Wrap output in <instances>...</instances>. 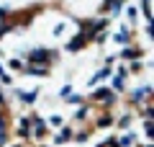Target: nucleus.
Wrapping results in <instances>:
<instances>
[{"label": "nucleus", "mask_w": 154, "mask_h": 147, "mask_svg": "<svg viewBox=\"0 0 154 147\" xmlns=\"http://www.w3.org/2000/svg\"><path fill=\"white\" fill-rule=\"evenodd\" d=\"M28 60L41 62V67H46V62L54 60V52H46V49H33V52H28Z\"/></svg>", "instance_id": "f257e3e1"}, {"label": "nucleus", "mask_w": 154, "mask_h": 147, "mask_svg": "<svg viewBox=\"0 0 154 147\" xmlns=\"http://www.w3.org/2000/svg\"><path fill=\"white\" fill-rule=\"evenodd\" d=\"M85 41H88V36H85V34H80V36H75V39L69 41V47H67V49H69V52H77V49L82 47Z\"/></svg>", "instance_id": "f03ea898"}, {"label": "nucleus", "mask_w": 154, "mask_h": 147, "mask_svg": "<svg viewBox=\"0 0 154 147\" xmlns=\"http://www.w3.org/2000/svg\"><path fill=\"white\" fill-rule=\"evenodd\" d=\"M28 126H31V119H21L18 121V137H28Z\"/></svg>", "instance_id": "7ed1b4c3"}, {"label": "nucleus", "mask_w": 154, "mask_h": 147, "mask_svg": "<svg viewBox=\"0 0 154 147\" xmlns=\"http://www.w3.org/2000/svg\"><path fill=\"white\" fill-rule=\"evenodd\" d=\"M95 98H98V101H103V103H110V101H113V93L110 90H95Z\"/></svg>", "instance_id": "20e7f679"}, {"label": "nucleus", "mask_w": 154, "mask_h": 147, "mask_svg": "<svg viewBox=\"0 0 154 147\" xmlns=\"http://www.w3.org/2000/svg\"><path fill=\"white\" fill-rule=\"evenodd\" d=\"M33 126H36V129H33V132H36V137H44L46 134V121L44 119H33Z\"/></svg>", "instance_id": "39448f33"}, {"label": "nucleus", "mask_w": 154, "mask_h": 147, "mask_svg": "<svg viewBox=\"0 0 154 147\" xmlns=\"http://www.w3.org/2000/svg\"><path fill=\"white\" fill-rule=\"evenodd\" d=\"M110 75V67H103V70H98V72H95V77H93V80H90V83H93V85H95V83H98V80H105V77H108Z\"/></svg>", "instance_id": "423d86ee"}, {"label": "nucleus", "mask_w": 154, "mask_h": 147, "mask_svg": "<svg viewBox=\"0 0 154 147\" xmlns=\"http://www.w3.org/2000/svg\"><path fill=\"white\" fill-rule=\"evenodd\" d=\"M23 72H31V75H46V67H41V65H28V70H23Z\"/></svg>", "instance_id": "0eeeda50"}, {"label": "nucleus", "mask_w": 154, "mask_h": 147, "mask_svg": "<svg viewBox=\"0 0 154 147\" xmlns=\"http://www.w3.org/2000/svg\"><path fill=\"white\" fill-rule=\"evenodd\" d=\"M18 98H21V101H26V103H33V98H36V90H31V93H21V90H18Z\"/></svg>", "instance_id": "6e6552de"}, {"label": "nucleus", "mask_w": 154, "mask_h": 147, "mask_svg": "<svg viewBox=\"0 0 154 147\" xmlns=\"http://www.w3.org/2000/svg\"><path fill=\"white\" fill-rule=\"evenodd\" d=\"M67 139H72V132L69 129H62L59 134H57V142H67Z\"/></svg>", "instance_id": "1a4fd4ad"}, {"label": "nucleus", "mask_w": 154, "mask_h": 147, "mask_svg": "<svg viewBox=\"0 0 154 147\" xmlns=\"http://www.w3.org/2000/svg\"><path fill=\"white\" fill-rule=\"evenodd\" d=\"M141 54V49H123V57L126 60H134V57H139Z\"/></svg>", "instance_id": "9d476101"}, {"label": "nucleus", "mask_w": 154, "mask_h": 147, "mask_svg": "<svg viewBox=\"0 0 154 147\" xmlns=\"http://www.w3.org/2000/svg\"><path fill=\"white\" fill-rule=\"evenodd\" d=\"M128 39H131V34H128V31H118V34H116V41H128Z\"/></svg>", "instance_id": "9b49d317"}, {"label": "nucleus", "mask_w": 154, "mask_h": 147, "mask_svg": "<svg viewBox=\"0 0 154 147\" xmlns=\"http://www.w3.org/2000/svg\"><path fill=\"white\" fill-rule=\"evenodd\" d=\"M144 96H149V88H139V90L134 93V101H141Z\"/></svg>", "instance_id": "f8f14e48"}, {"label": "nucleus", "mask_w": 154, "mask_h": 147, "mask_svg": "<svg viewBox=\"0 0 154 147\" xmlns=\"http://www.w3.org/2000/svg\"><path fill=\"white\" fill-rule=\"evenodd\" d=\"M113 88H116V90H123V77H121V75L113 80Z\"/></svg>", "instance_id": "ddd939ff"}, {"label": "nucleus", "mask_w": 154, "mask_h": 147, "mask_svg": "<svg viewBox=\"0 0 154 147\" xmlns=\"http://www.w3.org/2000/svg\"><path fill=\"white\" fill-rule=\"evenodd\" d=\"M3 142H5V121L0 119V145H3Z\"/></svg>", "instance_id": "4468645a"}, {"label": "nucleus", "mask_w": 154, "mask_h": 147, "mask_svg": "<svg viewBox=\"0 0 154 147\" xmlns=\"http://www.w3.org/2000/svg\"><path fill=\"white\" fill-rule=\"evenodd\" d=\"M98 124H100V126H108V124H110V116H108V114H103V116L98 119Z\"/></svg>", "instance_id": "2eb2a0df"}, {"label": "nucleus", "mask_w": 154, "mask_h": 147, "mask_svg": "<svg viewBox=\"0 0 154 147\" xmlns=\"http://www.w3.org/2000/svg\"><path fill=\"white\" fill-rule=\"evenodd\" d=\"M11 67H13V70H21V72H23V62H18V60H11Z\"/></svg>", "instance_id": "dca6fc26"}, {"label": "nucleus", "mask_w": 154, "mask_h": 147, "mask_svg": "<svg viewBox=\"0 0 154 147\" xmlns=\"http://www.w3.org/2000/svg\"><path fill=\"white\" fill-rule=\"evenodd\" d=\"M0 80H3V83H11V77L5 75V70H3V65H0Z\"/></svg>", "instance_id": "f3484780"}, {"label": "nucleus", "mask_w": 154, "mask_h": 147, "mask_svg": "<svg viewBox=\"0 0 154 147\" xmlns=\"http://www.w3.org/2000/svg\"><path fill=\"white\" fill-rule=\"evenodd\" d=\"M59 96H62V98H69V96H72V90H69V85H67V88H62V93H59Z\"/></svg>", "instance_id": "a211bd4d"}, {"label": "nucleus", "mask_w": 154, "mask_h": 147, "mask_svg": "<svg viewBox=\"0 0 154 147\" xmlns=\"http://www.w3.org/2000/svg\"><path fill=\"white\" fill-rule=\"evenodd\" d=\"M88 137H90V132H80V134H77V139H80V142H85Z\"/></svg>", "instance_id": "6ab92c4d"}, {"label": "nucleus", "mask_w": 154, "mask_h": 147, "mask_svg": "<svg viewBox=\"0 0 154 147\" xmlns=\"http://www.w3.org/2000/svg\"><path fill=\"white\" fill-rule=\"evenodd\" d=\"M8 31V26H5V21H3V18H0V36H3V34Z\"/></svg>", "instance_id": "aec40b11"}, {"label": "nucleus", "mask_w": 154, "mask_h": 147, "mask_svg": "<svg viewBox=\"0 0 154 147\" xmlns=\"http://www.w3.org/2000/svg\"><path fill=\"white\" fill-rule=\"evenodd\" d=\"M16 147H21V145H16Z\"/></svg>", "instance_id": "412c9836"}]
</instances>
